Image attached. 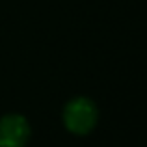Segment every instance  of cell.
Listing matches in <instances>:
<instances>
[{"label": "cell", "instance_id": "2", "mask_svg": "<svg viewBox=\"0 0 147 147\" xmlns=\"http://www.w3.org/2000/svg\"><path fill=\"white\" fill-rule=\"evenodd\" d=\"M30 138V125L22 115L9 114L0 119V147H24Z\"/></svg>", "mask_w": 147, "mask_h": 147}, {"label": "cell", "instance_id": "1", "mask_svg": "<svg viewBox=\"0 0 147 147\" xmlns=\"http://www.w3.org/2000/svg\"><path fill=\"white\" fill-rule=\"evenodd\" d=\"M63 123L75 134H88L97 123V108L86 97L69 100L63 110Z\"/></svg>", "mask_w": 147, "mask_h": 147}]
</instances>
